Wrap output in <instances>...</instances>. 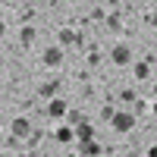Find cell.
Wrapping results in <instances>:
<instances>
[{
  "label": "cell",
  "instance_id": "1",
  "mask_svg": "<svg viewBox=\"0 0 157 157\" xmlns=\"http://www.w3.org/2000/svg\"><path fill=\"white\" fill-rule=\"evenodd\" d=\"M110 123H113V132H129L135 126V116L126 113V110H113L110 113Z\"/></svg>",
  "mask_w": 157,
  "mask_h": 157
},
{
  "label": "cell",
  "instance_id": "2",
  "mask_svg": "<svg viewBox=\"0 0 157 157\" xmlns=\"http://www.w3.org/2000/svg\"><path fill=\"white\" fill-rule=\"evenodd\" d=\"M129 60H132L129 47H126V44H116V47H113V63H116V66H126Z\"/></svg>",
  "mask_w": 157,
  "mask_h": 157
},
{
  "label": "cell",
  "instance_id": "3",
  "mask_svg": "<svg viewBox=\"0 0 157 157\" xmlns=\"http://www.w3.org/2000/svg\"><path fill=\"white\" fill-rule=\"evenodd\" d=\"M10 132L19 135V138H25V135H29V120H25V116H16V120H13V126H10Z\"/></svg>",
  "mask_w": 157,
  "mask_h": 157
},
{
  "label": "cell",
  "instance_id": "4",
  "mask_svg": "<svg viewBox=\"0 0 157 157\" xmlns=\"http://www.w3.org/2000/svg\"><path fill=\"white\" fill-rule=\"evenodd\" d=\"M44 63H47V66H60V63H63V50L60 47H47L44 50Z\"/></svg>",
  "mask_w": 157,
  "mask_h": 157
},
{
  "label": "cell",
  "instance_id": "5",
  "mask_svg": "<svg viewBox=\"0 0 157 157\" xmlns=\"http://www.w3.org/2000/svg\"><path fill=\"white\" fill-rule=\"evenodd\" d=\"M66 107H69V104L57 98V101H50V107H47V113H50V116H54V120H60V116H63V113H66Z\"/></svg>",
  "mask_w": 157,
  "mask_h": 157
},
{
  "label": "cell",
  "instance_id": "6",
  "mask_svg": "<svg viewBox=\"0 0 157 157\" xmlns=\"http://www.w3.org/2000/svg\"><path fill=\"white\" fill-rule=\"evenodd\" d=\"M75 138H82V141H91V138H94L91 123H78V126H75Z\"/></svg>",
  "mask_w": 157,
  "mask_h": 157
},
{
  "label": "cell",
  "instance_id": "7",
  "mask_svg": "<svg viewBox=\"0 0 157 157\" xmlns=\"http://www.w3.org/2000/svg\"><path fill=\"white\" fill-rule=\"evenodd\" d=\"M54 135H57V141H63V145H66V141H72V138H75V132H72L69 126H60V129H57Z\"/></svg>",
  "mask_w": 157,
  "mask_h": 157
},
{
  "label": "cell",
  "instance_id": "8",
  "mask_svg": "<svg viewBox=\"0 0 157 157\" xmlns=\"http://www.w3.org/2000/svg\"><path fill=\"white\" fill-rule=\"evenodd\" d=\"M82 154L85 157H98L101 154V145H98V141H82Z\"/></svg>",
  "mask_w": 157,
  "mask_h": 157
},
{
  "label": "cell",
  "instance_id": "9",
  "mask_svg": "<svg viewBox=\"0 0 157 157\" xmlns=\"http://www.w3.org/2000/svg\"><path fill=\"white\" fill-rule=\"evenodd\" d=\"M135 75H138V78H148V63H138V66H135Z\"/></svg>",
  "mask_w": 157,
  "mask_h": 157
},
{
  "label": "cell",
  "instance_id": "10",
  "mask_svg": "<svg viewBox=\"0 0 157 157\" xmlns=\"http://www.w3.org/2000/svg\"><path fill=\"white\" fill-rule=\"evenodd\" d=\"M32 41H35V32L25 29V32H22V44H32Z\"/></svg>",
  "mask_w": 157,
  "mask_h": 157
},
{
  "label": "cell",
  "instance_id": "11",
  "mask_svg": "<svg viewBox=\"0 0 157 157\" xmlns=\"http://www.w3.org/2000/svg\"><path fill=\"white\" fill-rule=\"evenodd\" d=\"M151 25H154V29H157V10L151 13Z\"/></svg>",
  "mask_w": 157,
  "mask_h": 157
},
{
  "label": "cell",
  "instance_id": "12",
  "mask_svg": "<svg viewBox=\"0 0 157 157\" xmlns=\"http://www.w3.org/2000/svg\"><path fill=\"white\" fill-rule=\"evenodd\" d=\"M148 157H157V145H154V148H148Z\"/></svg>",
  "mask_w": 157,
  "mask_h": 157
},
{
  "label": "cell",
  "instance_id": "13",
  "mask_svg": "<svg viewBox=\"0 0 157 157\" xmlns=\"http://www.w3.org/2000/svg\"><path fill=\"white\" fill-rule=\"evenodd\" d=\"M3 32H6V29H3V22H0V38H3Z\"/></svg>",
  "mask_w": 157,
  "mask_h": 157
},
{
  "label": "cell",
  "instance_id": "14",
  "mask_svg": "<svg viewBox=\"0 0 157 157\" xmlns=\"http://www.w3.org/2000/svg\"><path fill=\"white\" fill-rule=\"evenodd\" d=\"M154 116H157V104H154Z\"/></svg>",
  "mask_w": 157,
  "mask_h": 157
},
{
  "label": "cell",
  "instance_id": "15",
  "mask_svg": "<svg viewBox=\"0 0 157 157\" xmlns=\"http://www.w3.org/2000/svg\"><path fill=\"white\" fill-rule=\"evenodd\" d=\"M154 91H157V85H154Z\"/></svg>",
  "mask_w": 157,
  "mask_h": 157
}]
</instances>
